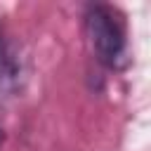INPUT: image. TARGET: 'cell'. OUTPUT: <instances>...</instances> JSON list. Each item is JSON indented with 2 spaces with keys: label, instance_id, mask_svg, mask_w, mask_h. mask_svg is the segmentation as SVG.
Masks as SVG:
<instances>
[{
  "label": "cell",
  "instance_id": "1",
  "mask_svg": "<svg viewBox=\"0 0 151 151\" xmlns=\"http://www.w3.org/2000/svg\"><path fill=\"white\" fill-rule=\"evenodd\" d=\"M85 33L99 64L120 68L127 59V24L120 9L111 5H90L85 12Z\"/></svg>",
  "mask_w": 151,
  "mask_h": 151
},
{
  "label": "cell",
  "instance_id": "2",
  "mask_svg": "<svg viewBox=\"0 0 151 151\" xmlns=\"http://www.w3.org/2000/svg\"><path fill=\"white\" fill-rule=\"evenodd\" d=\"M26 78V64L19 47L0 28V99L12 97L21 90Z\"/></svg>",
  "mask_w": 151,
  "mask_h": 151
},
{
  "label": "cell",
  "instance_id": "3",
  "mask_svg": "<svg viewBox=\"0 0 151 151\" xmlns=\"http://www.w3.org/2000/svg\"><path fill=\"white\" fill-rule=\"evenodd\" d=\"M0 144H2V130H0Z\"/></svg>",
  "mask_w": 151,
  "mask_h": 151
}]
</instances>
